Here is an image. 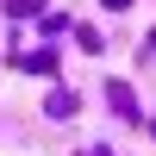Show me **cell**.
<instances>
[{
    "instance_id": "obj_1",
    "label": "cell",
    "mask_w": 156,
    "mask_h": 156,
    "mask_svg": "<svg viewBox=\"0 0 156 156\" xmlns=\"http://www.w3.org/2000/svg\"><path fill=\"white\" fill-rule=\"evenodd\" d=\"M106 100L125 112V119H137V100H131V87H125V81H112V87H106Z\"/></svg>"
},
{
    "instance_id": "obj_2",
    "label": "cell",
    "mask_w": 156,
    "mask_h": 156,
    "mask_svg": "<svg viewBox=\"0 0 156 156\" xmlns=\"http://www.w3.org/2000/svg\"><path fill=\"white\" fill-rule=\"evenodd\" d=\"M106 6H131V0H106Z\"/></svg>"
}]
</instances>
